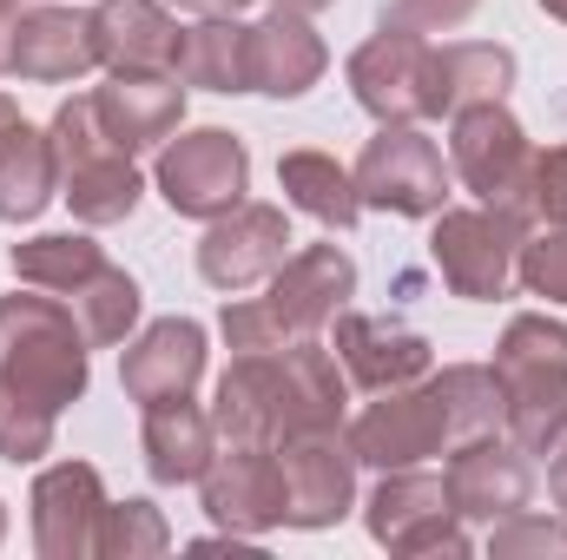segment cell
<instances>
[{"mask_svg":"<svg viewBox=\"0 0 567 560\" xmlns=\"http://www.w3.org/2000/svg\"><path fill=\"white\" fill-rule=\"evenodd\" d=\"M7 126H20V106H13V100L0 93V133H7Z\"/></svg>","mask_w":567,"mask_h":560,"instance_id":"42","label":"cell"},{"mask_svg":"<svg viewBox=\"0 0 567 560\" xmlns=\"http://www.w3.org/2000/svg\"><path fill=\"white\" fill-rule=\"evenodd\" d=\"M330 66V46L323 33L310 27V13H290L271 7L258 27H251V93H271V100H297L323 80Z\"/></svg>","mask_w":567,"mask_h":560,"instance_id":"23","label":"cell"},{"mask_svg":"<svg viewBox=\"0 0 567 560\" xmlns=\"http://www.w3.org/2000/svg\"><path fill=\"white\" fill-rule=\"evenodd\" d=\"M363 528L390 554H468V528L449 501V481L423 468H390L363 501Z\"/></svg>","mask_w":567,"mask_h":560,"instance_id":"7","label":"cell"},{"mask_svg":"<svg viewBox=\"0 0 567 560\" xmlns=\"http://www.w3.org/2000/svg\"><path fill=\"white\" fill-rule=\"evenodd\" d=\"M178 20L158 0H100L93 7V46L113 73H178Z\"/></svg>","mask_w":567,"mask_h":560,"instance_id":"22","label":"cell"},{"mask_svg":"<svg viewBox=\"0 0 567 560\" xmlns=\"http://www.w3.org/2000/svg\"><path fill=\"white\" fill-rule=\"evenodd\" d=\"M140 283L126 278V271H100V278H86L73 297H66V310L80 317V330H86V343L93 350H113V343H126L133 336V323H140Z\"/></svg>","mask_w":567,"mask_h":560,"instance_id":"31","label":"cell"},{"mask_svg":"<svg viewBox=\"0 0 567 560\" xmlns=\"http://www.w3.org/2000/svg\"><path fill=\"white\" fill-rule=\"evenodd\" d=\"M0 541H7V501H0Z\"/></svg>","mask_w":567,"mask_h":560,"instance_id":"44","label":"cell"},{"mask_svg":"<svg viewBox=\"0 0 567 560\" xmlns=\"http://www.w3.org/2000/svg\"><path fill=\"white\" fill-rule=\"evenodd\" d=\"M502 428L528 455H555L567 442V323L522 310L495 343Z\"/></svg>","mask_w":567,"mask_h":560,"instance_id":"3","label":"cell"},{"mask_svg":"<svg viewBox=\"0 0 567 560\" xmlns=\"http://www.w3.org/2000/svg\"><path fill=\"white\" fill-rule=\"evenodd\" d=\"M172 7H185V13H198V20H231V13H245L251 0H172Z\"/></svg>","mask_w":567,"mask_h":560,"instance_id":"38","label":"cell"},{"mask_svg":"<svg viewBox=\"0 0 567 560\" xmlns=\"http://www.w3.org/2000/svg\"><path fill=\"white\" fill-rule=\"evenodd\" d=\"M7 53H13V13H0V73H7Z\"/></svg>","mask_w":567,"mask_h":560,"instance_id":"40","label":"cell"},{"mask_svg":"<svg viewBox=\"0 0 567 560\" xmlns=\"http://www.w3.org/2000/svg\"><path fill=\"white\" fill-rule=\"evenodd\" d=\"M502 211H515L522 225H542V231L567 225V145L528 152V165H522V178L508 185Z\"/></svg>","mask_w":567,"mask_h":560,"instance_id":"32","label":"cell"},{"mask_svg":"<svg viewBox=\"0 0 567 560\" xmlns=\"http://www.w3.org/2000/svg\"><path fill=\"white\" fill-rule=\"evenodd\" d=\"M337 363L357 390L383 396V390H403V383H423L435 350H429L423 330H403V323H383V317H357V310H337Z\"/></svg>","mask_w":567,"mask_h":560,"instance_id":"19","label":"cell"},{"mask_svg":"<svg viewBox=\"0 0 567 560\" xmlns=\"http://www.w3.org/2000/svg\"><path fill=\"white\" fill-rule=\"evenodd\" d=\"M528 152H535V145H528L522 120H515L502 100L462 106V113H455V126H449V165H455V178H462L475 198H488V205H502V198H508V185L522 178Z\"/></svg>","mask_w":567,"mask_h":560,"instance_id":"17","label":"cell"},{"mask_svg":"<svg viewBox=\"0 0 567 560\" xmlns=\"http://www.w3.org/2000/svg\"><path fill=\"white\" fill-rule=\"evenodd\" d=\"M429 46L416 27H403V20H390L383 13V27L350 53V93H357V106L377 120V126H416L429 120Z\"/></svg>","mask_w":567,"mask_h":560,"instance_id":"8","label":"cell"},{"mask_svg":"<svg viewBox=\"0 0 567 560\" xmlns=\"http://www.w3.org/2000/svg\"><path fill=\"white\" fill-rule=\"evenodd\" d=\"M47 133H53V158H60V198L73 205L80 225H120V218L140 211L145 178L133 165V152L106 139V126L93 113V93L66 100Z\"/></svg>","mask_w":567,"mask_h":560,"instance_id":"4","label":"cell"},{"mask_svg":"<svg viewBox=\"0 0 567 560\" xmlns=\"http://www.w3.org/2000/svg\"><path fill=\"white\" fill-rule=\"evenodd\" d=\"M449 501L462 521H508L535 501V462L522 442H502V435H475V442H455L449 455Z\"/></svg>","mask_w":567,"mask_h":560,"instance_id":"14","label":"cell"},{"mask_svg":"<svg viewBox=\"0 0 567 560\" xmlns=\"http://www.w3.org/2000/svg\"><path fill=\"white\" fill-rule=\"evenodd\" d=\"M278 475H284V528H337L357 508V455L343 428L323 435H290L278 442Z\"/></svg>","mask_w":567,"mask_h":560,"instance_id":"10","label":"cell"},{"mask_svg":"<svg viewBox=\"0 0 567 560\" xmlns=\"http://www.w3.org/2000/svg\"><path fill=\"white\" fill-rule=\"evenodd\" d=\"M475 7H482V0H396L390 20H403V27H416V33H455Z\"/></svg>","mask_w":567,"mask_h":560,"instance_id":"37","label":"cell"},{"mask_svg":"<svg viewBox=\"0 0 567 560\" xmlns=\"http://www.w3.org/2000/svg\"><path fill=\"white\" fill-rule=\"evenodd\" d=\"M205 515L218 535L231 541H265L271 528H284V475H278V448H218V462L198 481Z\"/></svg>","mask_w":567,"mask_h":560,"instance_id":"12","label":"cell"},{"mask_svg":"<svg viewBox=\"0 0 567 560\" xmlns=\"http://www.w3.org/2000/svg\"><path fill=\"white\" fill-rule=\"evenodd\" d=\"M548 488H555V501H561V521H567V442H561V455H555V468H548Z\"/></svg>","mask_w":567,"mask_h":560,"instance_id":"39","label":"cell"},{"mask_svg":"<svg viewBox=\"0 0 567 560\" xmlns=\"http://www.w3.org/2000/svg\"><path fill=\"white\" fill-rule=\"evenodd\" d=\"M172 548V528L152 501H106L100 521V560H152Z\"/></svg>","mask_w":567,"mask_h":560,"instance_id":"33","label":"cell"},{"mask_svg":"<svg viewBox=\"0 0 567 560\" xmlns=\"http://www.w3.org/2000/svg\"><path fill=\"white\" fill-rule=\"evenodd\" d=\"M357 198L396 218H435L449 205V165L435 139H423L416 126H383L357 158Z\"/></svg>","mask_w":567,"mask_h":560,"instance_id":"9","label":"cell"},{"mask_svg":"<svg viewBox=\"0 0 567 560\" xmlns=\"http://www.w3.org/2000/svg\"><path fill=\"white\" fill-rule=\"evenodd\" d=\"M93 113H100L106 139L126 145V152L165 145L185 126V80L178 73H113L93 93Z\"/></svg>","mask_w":567,"mask_h":560,"instance_id":"21","label":"cell"},{"mask_svg":"<svg viewBox=\"0 0 567 560\" xmlns=\"http://www.w3.org/2000/svg\"><path fill=\"white\" fill-rule=\"evenodd\" d=\"M53 448V409L13 396L0 383V462H40Z\"/></svg>","mask_w":567,"mask_h":560,"instance_id":"35","label":"cell"},{"mask_svg":"<svg viewBox=\"0 0 567 560\" xmlns=\"http://www.w3.org/2000/svg\"><path fill=\"white\" fill-rule=\"evenodd\" d=\"M357 297V265H350V251H337V245H303V251H290L278 271H271V290H265V310H271V323L284 330V343H297V336H317L323 323H337V310Z\"/></svg>","mask_w":567,"mask_h":560,"instance_id":"16","label":"cell"},{"mask_svg":"<svg viewBox=\"0 0 567 560\" xmlns=\"http://www.w3.org/2000/svg\"><path fill=\"white\" fill-rule=\"evenodd\" d=\"M271 7H290V13H323V7H337V0H271Z\"/></svg>","mask_w":567,"mask_h":560,"instance_id":"41","label":"cell"},{"mask_svg":"<svg viewBox=\"0 0 567 560\" xmlns=\"http://www.w3.org/2000/svg\"><path fill=\"white\" fill-rule=\"evenodd\" d=\"M13 7H20V0H0V13H13Z\"/></svg>","mask_w":567,"mask_h":560,"instance_id":"45","label":"cell"},{"mask_svg":"<svg viewBox=\"0 0 567 560\" xmlns=\"http://www.w3.org/2000/svg\"><path fill=\"white\" fill-rule=\"evenodd\" d=\"M100 271H106V251L93 238H80V231H47V238L13 245V278L47 290V297H73L80 283L100 278Z\"/></svg>","mask_w":567,"mask_h":560,"instance_id":"29","label":"cell"},{"mask_svg":"<svg viewBox=\"0 0 567 560\" xmlns=\"http://www.w3.org/2000/svg\"><path fill=\"white\" fill-rule=\"evenodd\" d=\"M515 278L528 297H548L567 303V225L542 231V238H522V258H515Z\"/></svg>","mask_w":567,"mask_h":560,"instance_id":"36","label":"cell"},{"mask_svg":"<svg viewBox=\"0 0 567 560\" xmlns=\"http://www.w3.org/2000/svg\"><path fill=\"white\" fill-rule=\"evenodd\" d=\"M33 548L40 560H93L100 554V521H106V488L93 462H53L33 481Z\"/></svg>","mask_w":567,"mask_h":560,"instance_id":"13","label":"cell"},{"mask_svg":"<svg viewBox=\"0 0 567 560\" xmlns=\"http://www.w3.org/2000/svg\"><path fill=\"white\" fill-rule=\"evenodd\" d=\"M278 191L297 205V211H310L317 225H330V231H350V225L363 218L357 178H350L330 152H310V145L278 158Z\"/></svg>","mask_w":567,"mask_h":560,"instance_id":"28","label":"cell"},{"mask_svg":"<svg viewBox=\"0 0 567 560\" xmlns=\"http://www.w3.org/2000/svg\"><path fill=\"white\" fill-rule=\"evenodd\" d=\"M290 218H284V205H238V211H225V218H212V231L198 238V278L212 283V290H251V283H265L278 271L284 258H290Z\"/></svg>","mask_w":567,"mask_h":560,"instance_id":"15","label":"cell"},{"mask_svg":"<svg viewBox=\"0 0 567 560\" xmlns=\"http://www.w3.org/2000/svg\"><path fill=\"white\" fill-rule=\"evenodd\" d=\"M350 435V455L357 468H423L429 455L449 448V422L429 383H403V390H383L363 416L343 428Z\"/></svg>","mask_w":567,"mask_h":560,"instance_id":"11","label":"cell"},{"mask_svg":"<svg viewBox=\"0 0 567 560\" xmlns=\"http://www.w3.org/2000/svg\"><path fill=\"white\" fill-rule=\"evenodd\" d=\"M488 554L495 560H567V521H548V515H508L495 521L488 535Z\"/></svg>","mask_w":567,"mask_h":560,"instance_id":"34","label":"cell"},{"mask_svg":"<svg viewBox=\"0 0 567 560\" xmlns=\"http://www.w3.org/2000/svg\"><path fill=\"white\" fill-rule=\"evenodd\" d=\"M60 198V158H53V133L40 126H7L0 133V218L7 225H33L47 205Z\"/></svg>","mask_w":567,"mask_h":560,"instance_id":"26","label":"cell"},{"mask_svg":"<svg viewBox=\"0 0 567 560\" xmlns=\"http://www.w3.org/2000/svg\"><path fill=\"white\" fill-rule=\"evenodd\" d=\"M535 7H542L548 20H561V27H567V0H535Z\"/></svg>","mask_w":567,"mask_h":560,"instance_id":"43","label":"cell"},{"mask_svg":"<svg viewBox=\"0 0 567 560\" xmlns=\"http://www.w3.org/2000/svg\"><path fill=\"white\" fill-rule=\"evenodd\" d=\"M522 238H528V225L515 211H502V205H482V211H449L442 205L435 211V231H429V258H435V271H442V283L455 297L495 303L515 283Z\"/></svg>","mask_w":567,"mask_h":560,"instance_id":"5","label":"cell"},{"mask_svg":"<svg viewBox=\"0 0 567 560\" xmlns=\"http://www.w3.org/2000/svg\"><path fill=\"white\" fill-rule=\"evenodd\" d=\"M442 422H449V442H475V435H495L502 428V383H495V363H449L442 376H429Z\"/></svg>","mask_w":567,"mask_h":560,"instance_id":"30","label":"cell"},{"mask_svg":"<svg viewBox=\"0 0 567 560\" xmlns=\"http://www.w3.org/2000/svg\"><path fill=\"white\" fill-rule=\"evenodd\" d=\"M515 86V53L508 46H488V40H449L429 53V120H455L462 106H482V100H508Z\"/></svg>","mask_w":567,"mask_h":560,"instance_id":"25","label":"cell"},{"mask_svg":"<svg viewBox=\"0 0 567 560\" xmlns=\"http://www.w3.org/2000/svg\"><path fill=\"white\" fill-rule=\"evenodd\" d=\"M343 403H350L343 363L317 336H297L284 350L231 356L212 396V422H218V442L231 448H278L290 435L343 428Z\"/></svg>","mask_w":567,"mask_h":560,"instance_id":"1","label":"cell"},{"mask_svg":"<svg viewBox=\"0 0 567 560\" xmlns=\"http://www.w3.org/2000/svg\"><path fill=\"white\" fill-rule=\"evenodd\" d=\"M152 185L158 198L178 211V218H225L245 205L251 191V152L245 139H231L225 126H198L185 139H165L158 145V165H152Z\"/></svg>","mask_w":567,"mask_h":560,"instance_id":"6","label":"cell"},{"mask_svg":"<svg viewBox=\"0 0 567 560\" xmlns=\"http://www.w3.org/2000/svg\"><path fill=\"white\" fill-rule=\"evenodd\" d=\"M100 66V46H93V13H73V7H27L13 13V53H7V73L33 80V86H73Z\"/></svg>","mask_w":567,"mask_h":560,"instance_id":"18","label":"cell"},{"mask_svg":"<svg viewBox=\"0 0 567 560\" xmlns=\"http://www.w3.org/2000/svg\"><path fill=\"white\" fill-rule=\"evenodd\" d=\"M198 376H205V330H198L192 317H158V323H145L140 336L126 343V356H120V383H126V396H133L140 409L192 396Z\"/></svg>","mask_w":567,"mask_h":560,"instance_id":"20","label":"cell"},{"mask_svg":"<svg viewBox=\"0 0 567 560\" xmlns=\"http://www.w3.org/2000/svg\"><path fill=\"white\" fill-rule=\"evenodd\" d=\"M178 80L205 93H251V27L231 20H198L178 40Z\"/></svg>","mask_w":567,"mask_h":560,"instance_id":"27","label":"cell"},{"mask_svg":"<svg viewBox=\"0 0 567 560\" xmlns=\"http://www.w3.org/2000/svg\"><path fill=\"white\" fill-rule=\"evenodd\" d=\"M140 448H145L152 481H165V488L205 481V468L218 462V422H212V409H198L192 396H178V403H152V409H145Z\"/></svg>","mask_w":567,"mask_h":560,"instance_id":"24","label":"cell"},{"mask_svg":"<svg viewBox=\"0 0 567 560\" xmlns=\"http://www.w3.org/2000/svg\"><path fill=\"white\" fill-rule=\"evenodd\" d=\"M0 383L53 416L86 396V330L60 297H0Z\"/></svg>","mask_w":567,"mask_h":560,"instance_id":"2","label":"cell"}]
</instances>
